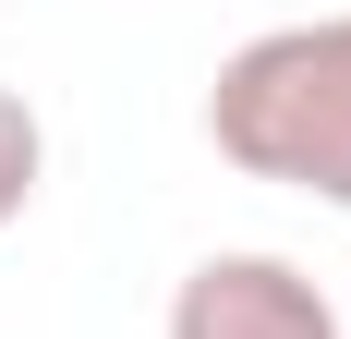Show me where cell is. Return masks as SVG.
<instances>
[{
    "label": "cell",
    "instance_id": "cell-1",
    "mask_svg": "<svg viewBox=\"0 0 351 339\" xmlns=\"http://www.w3.org/2000/svg\"><path fill=\"white\" fill-rule=\"evenodd\" d=\"M206 145L243 182H279L351 218V12L243 36L206 85Z\"/></svg>",
    "mask_w": 351,
    "mask_h": 339
},
{
    "label": "cell",
    "instance_id": "cell-2",
    "mask_svg": "<svg viewBox=\"0 0 351 339\" xmlns=\"http://www.w3.org/2000/svg\"><path fill=\"white\" fill-rule=\"evenodd\" d=\"M170 339H351V327H339V303H327L291 255L230 242V255H194V267H182Z\"/></svg>",
    "mask_w": 351,
    "mask_h": 339
},
{
    "label": "cell",
    "instance_id": "cell-3",
    "mask_svg": "<svg viewBox=\"0 0 351 339\" xmlns=\"http://www.w3.org/2000/svg\"><path fill=\"white\" fill-rule=\"evenodd\" d=\"M36 182H49V121L25 109V85H0V231L36 206Z\"/></svg>",
    "mask_w": 351,
    "mask_h": 339
}]
</instances>
